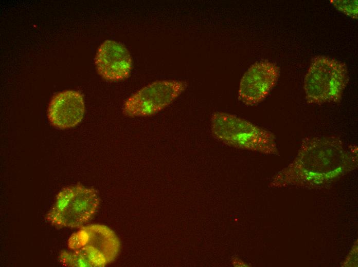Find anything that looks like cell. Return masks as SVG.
<instances>
[{"label":"cell","instance_id":"cell-9","mask_svg":"<svg viewBox=\"0 0 358 267\" xmlns=\"http://www.w3.org/2000/svg\"><path fill=\"white\" fill-rule=\"evenodd\" d=\"M68 247L75 250L84 246H90L98 251L108 264L113 261L120 250V243L115 233L102 224L82 226L68 240Z\"/></svg>","mask_w":358,"mask_h":267},{"label":"cell","instance_id":"cell-11","mask_svg":"<svg viewBox=\"0 0 358 267\" xmlns=\"http://www.w3.org/2000/svg\"><path fill=\"white\" fill-rule=\"evenodd\" d=\"M331 3L339 11L354 18H357V1H331Z\"/></svg>","mask_w":358,"mask_h":267},{"label":"cell","instance_id":"cell-10","mask_svg":"<svg viewBox=\"0 0 358 267\" xmlns=\"http://www.w3.org/2000/svg\"><path fill=\"white\" fill-rule=\"evenodd\" d=\"M73 251H62L59 256L61 263L69 267H94L90 260L79 250Z\"/></svg>","mask_w":358,"mask_h":267},{"label":"cell","instance_id":"cell-3","mask_svg":"<svg viewBox=\"0 0 358 267\" xmlns=\"http://www.w3.org/2000/svg\"><path fill=\"white\" fill-rule=\"evenodd\" d=\"M349 80L345 63L332 58L317 56L311 61L305 76L306 100L311 104L339 103Z\"/></svg>","mask_w":358,"mask_h":267},{"label":"cell","instance_id":"cell-5","mask_svg":"<svg viewBox=\"0 0 358 267\" xmlns=\"http://www.w3.org/2000/svg\"><path fill=\"white\" fill-rule=\"evenodd\" d=\"M187 87V82L183 81L154 82L127 99L123 104L122 112L129 117L153 115L168 106Z\"/></svg>","mask_w":358,"mask_h":267},{"label":"cell","instance_id":"cell-2","mask_svg":"<svg viewBox=\"0 0 358 267\" xmlns=\"http://www.w3.org/2000/svg\"><path fill=\"white\" fill-rule=\"evenodd\" d=\"M210 128L216 139L228 146L267 155L279 154L272 132L236 115L213 112Z\"/></svg>","mask_w":358,"mask_h":267},{"label":"cell","instance_id":"cell-7","mask_svg":"<svg viewBox=\"0 0 358 267\" xmlns=\"http://www.w3.org/2000/svg\"><path fill=\"white\" fill-rule=\"evenodd\" d=\"M95 65L102 78L110 81H119L129 78L133 62L124 46L115 41L106 40L97 51Z\"/></svg>","mask_w":358,"mask_h":267},{"label":"cell","instance_id":"cell-4","mask_svg":"<svg viewBox=\"0 0 358 267\" xmlns=\"http://www.w3.org/2000/svg\"><path fill=\"white\" fill-rule=\"evenodd\" d=\"M96 190L80 184L63 188L57 194L46 218L59 227H81L96 213L99 205Z\"/></svg>","mask_w":358,"mask_h":267},{"label":"cell","instance_id":"cell-1","mask_svg":"<svg viewBox=\"0 0 358 267\" xmlns=\"http://www.w3.org/2000/svg\"><path fill=\"white\" fill-rule=\"evenodd\" d=\"M357 167V146L336 136L306 137L297 156L273 178V187L315 189L336 181Z\"/></svg>","mask_w":358,"mask_h":267},{"label":"cell","instance_id":"cell-6","mask_svg":"<svg viewBox=\"0 0 358 267\" xmlns=\"http://www.w3.org/2000/svg\"><path fill=\"white\" fill-rule=\"evenodd\" d=\"M279 76L280 68L276 64L267 61L255 63L241 79L239 100L246 106L259 104L276 86Z\"/></svg>","mask_w":358,"mask_h":267},{"label":"cell","instance_id":"cell-8","mask_svg":"<svg viewBox=\"0 0 358 267\" xmlns=\"http://www.w3.org/2000/svg\"><path fill=\"white\" fill-rule=\"evenodd\" d=\"M85 104L82 94L67 90L58 92L51 99L47 115L50 124L60 129L74 127L82 120Z\"/></svg>","mask_w":358,"mask_h":267}]
</instances>
